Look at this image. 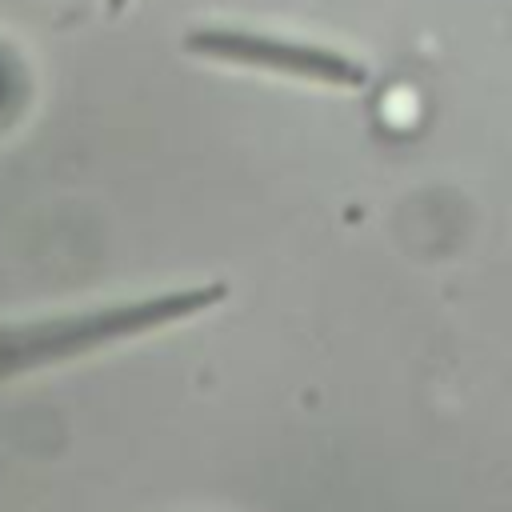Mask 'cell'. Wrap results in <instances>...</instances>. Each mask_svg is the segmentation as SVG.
Wrapping results in <instances>:
<instances>
[{
	"label": "cell",
	"mask_w": 512,
	"mask_h": 512,
	"mask_svg": "<svg viewBox=\"0 0 512 512\" xmlns=\"http://www.w3.org/2000/svg\"><path fill=\"white\" fill-rule=\"evenodd\" d=\"M228 296V284H192V288H168L152 296H132V300H112V304H92L76 312H56V316H36L24 324H0V384L56 368L68 360H84L92 352H104L112 344L184 324L208 308H216Z\"/></svg>",
	"instance_id": "cell-1"
},
{
	"label": "cell",
	"mask_w": 512,
	"mask_h": 512,
	"mask_svg": "<svg viewBox=\"0 0 512 512\" xmlns=\"http://www.w3.org/2000/svg\"><path fill=\"white\" fill-rule=\"evenodd\" d=\"M184 52L212 60V64L288 76V80L324 84V88H364L368 84V64L360 56H348L340 48L312 44V40L272 36V32L244 28V24H196L184 32Z\"/></svg>",
	"instance_id": "cell-2"
},
{
	"label": "cell",
	"mask_w": 512,
	"mask_h": 512,
	"mask_svg": "<svg viewBox=\"0 0 512 512\" xmlns=\"http://www.w3.org/2000/svg\"><path fill=\"white\" fill-rule=\"evenodd\" d=\"M104 8H108V12H112V16H120V12H124V8H128V0H104Z\"/></svg>",
	"instance_id": "cell-3"
}]
</instances>
